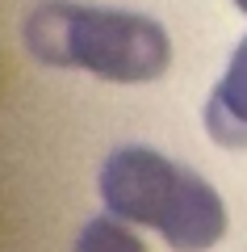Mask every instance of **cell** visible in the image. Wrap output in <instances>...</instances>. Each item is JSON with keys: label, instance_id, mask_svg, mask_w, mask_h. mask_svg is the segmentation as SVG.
I'll return each mask as SVG.
<instances>
[{"label": "cell", "instance_id": "6da1fadb", "mask_svg": "<svg viewBox=\"0 0 247 252\" xmlns=\"http://www.w3.org/2000/svg\"><path fill=\"white\" fill-rule=\"evenodd\" d=\"M26 46L55 67H88L105 80H155L168 67L164 26L138 13L84 9V4H42L26 21Z\"/></svg>", "mask_w": 247, "mask_h": 252}, {"label": "cell", "instance_id": "277c9868", "mask_svg": "<svg viewBox=\"0 0 247 252\" xmlns=\"http://www.w3.org/2000/svg\"><path fill=\"white\" fill-rule=\"evenodd\" d=\"M205 122H210V135L226 147H243L247 143V38L235 51L226 76L218 80L205 109Z\"/></svg>", "mask_w": 247, "mask_h": 252}, {"label": "cell", "instance_id": "7a4b0ae2", "mask_svg": "<svg viewBox=\"0 0 247 252\" xmlns=\"http://www.w3.org/2000/svg\"><path fill=\"white\" fill-rule=\"evenodd\" d=\"M176 181L180 168L168 156L151 147H117L101 168V198L109 215H117L122 223H142L159 231L168 202L176 193Z\"/></svg>", "mask_w": 247, "mask_h": 252}, {"label": "cell", "instance_id": "5b68a950", "mask_svg": "<svg viewBox=\"0 0 247 252\" xmlns=\"http://www.w3.org/2000/svg\"><path fill=\"white\" fill-rule=\"evenodd\" d=\"M76 252H147V244H142L117 215H109V219H92V223L80 231Z\"/></svg>", "mask_w": 247, "mask_h": 252}, {"label": "cell", "instance_id": "8992f818", "mask_svg": "<svg viewBox=\"0 0 247 252\" xmlns=\"http://www.w3.org/2000/svg\"><path fill=\"white\" fill-rule=\"evenodd\" d=\"M235 4H239V9H243V13H247V0H235Z\"/></svg>", "mask_w": 247, "mask_h": 252}, {"label": "cell", "instance_id": "3957f363", "mask_svg": "<svg viewBox=\"0 0 247 252\" xmlns=\"http://www.w3.org/2000/svg\"><path fill=\"white\" fill-rule=\"evenodd\" d=\"M222 231H226V206L214 193V185L197 172L180 168L176 193H172L168 215L159 223V235L176 252H205L222 240Z\"/></svg>", "mask_w": 247, "mask_h": 252}]
</instances>
